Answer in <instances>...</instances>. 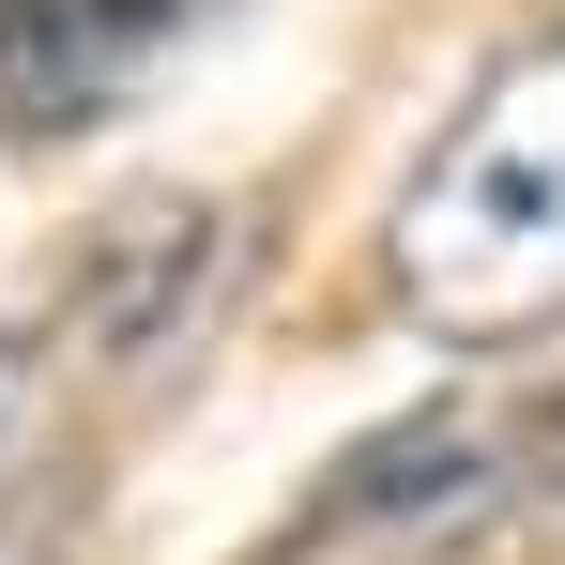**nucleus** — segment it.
<instances>
[{"label":"nucleus","mask_w":565,"mask_h":565,"mask_svg":"<svg viewBox=\"0 0 565 565\" xmlns=\"http://www.w3.org/2000/svg\"><path fill=\"white\" fill-rule=\"evenodd\" d=\"M230 0H0V138L62 153L153 93V62L199 46Z\"/></svg>","instance_id":"obj_4"},{"label":"nucleus","mask_w":565,"mask_h":565,"mask_svg":"<svg viewBox=\"0 0 565 565\" xmlns=\"http://www.w3.org/2000/svg\"><path fill=\"white\" fill-rule=\"evenodd\" d=\"M397 306L459 352L551 337L565 321V31L520 46L444 122V153L397 199Z\"/></svg>","instance_id":"obj_2"},{"label":"nucleus","mask_w":565,"mask_h":565,"mask_svg":"<svg viewBox=\"0 0 565 565\" xmlns=\"http://www.w3.org/2000/svg\"><path fill=\"white\" fill-rule=\"evenodd\" d=\"M93 535V367L0 321V565H77Z\"/></svg>","instance_id":"obj_5"},{"label":"nucleus","mask_w":565,"mask_h":565,"mask_svg":"<svg viewBox=\"0 0 565 565\" xmlns=\"http://www.w3.org/2000/svg\"><path fill=\"white\" fill-rule=\"evenodd\" d=\"M245 276V230H230V199H122L93 230V260L62 290V352L107 382H169L214 337V306Z\"/></svg>","instance_id":"obj_3"},{"label":"nucleus","mask_w":565,"mask_h":565,"mask_svg":"<svg viewBox=\"0 0 565 565\" xmlns=\"http://www.w3.org/2000/svg\"><path fill=\"white\" fill-rule=\"evenodd\" d=\"M260 565H565V352H504L382 413Z\"/></svg>","instance_id":"obj_1"}]
</instances>
